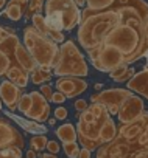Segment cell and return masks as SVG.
<instances>
[{"instance_id":"obj_17","label":"cell","mask_w":148,"mask_h":158,"mask_svg":"<svg viewBox=\"0 0 148 158\" xmlns=\"http://www.w3.org/2000/svg\"><path fill=\"white\" fill-rule=\"evenodd\" d=\"M19 37L16 36V33H10L7 39H3L2 42H0V51L5 53L10 59H11V65L16 64V59H14V53H16V48L19 45Z\"/></svg>"},{"instance_id":"obj_24","label":"cell","mask_w":148,"mask_h":158,"mask_svg":"<svg viewBox=\"0 0 148 158\" xmlns=\"http://www.w3.org/2000/svg\"><path fill=\"white\" fill-rule=\"evenodd\" d=\"M42 6H44V0H28V5H27V8H25L24 16H25L27 19H30L33 14L41 13Z\"/></svg>"},{"instance_id":"obj_8","label":"cell","mask_w":148,"mask_h":158,"mask_svg":"<svg viewBox=\"0 0 148 158\" xmlns=\"http://www.w3.org/2000/svg\"><path fill=\"white\" fill-rule=\"evenodd\" d=\"M87 54L91 57L92 65L98 71H103V73H109L111 70H114L119 65H123V64L126 65L125 56L122 54V51L114 47H109V45L101 44L100 47L91 50Z\"/></svg>"},{"instance_id":"obj_28","label":"cell","mask_w":148,"mask_h":158,"mask_svg":"<svg viewBox=\"0 0 148 158\" xmlns=\"http://www.w3.org/2000/svg\"><path fill=\"white\" fill-rule=\"evenodd\" d=\"M64 153L69 158H78V153H80L78 143L77 141H73V143H64Z\"/></svg>"},{"instance_id":"obj_12","label":"cell","mask_w":148,"mask_h":158,"mask_svg":"<svg viewBox=\"0 0 148 158\" xmlns=\"http://www.w3.org/2000/svg\"><path fill=\"white\" fill-rule=\"evenodd\" d=\"M8 147H24V136L22 133L11 124L8 119L0 118V150Z\"/></svg>"},{"instance_id":"obj_43","label":"cell","mask_w":148,"mask_h":158,"mask_svg":"<svg viewBox=\"0 0 148 158\" xmlns=\"http://www.w3.org/2000/svg\"><path fill=\"white\" fill-rule=\"evenodd\" d=\"M73 2H75L80 8H81V6H86V0H73Z\"/></svg>"},{"instance_id":"obj_10","label":"cell","mask_w":148,"mask_h":158,"mask_svg":"<svg viewBox=\"0 0 148 158\" xmlns=\"http://www.w3.org/2000/svg\"><path fill=\"white\" fill-rule=\"evenodd\" d=\"M143 112H145V106H143V101L140 99V96L139 95H131L120 106V109L117 112V116H119L120 124H129V123L136 121Z\"/></svg>"},{"instance_id":"obj_13","label":"cell","mask_w":148,"mask_h":158,"mask_svg":"<svg viewBox=\"0 0 148 158\" xmlns=\"http://www.w3.org/2000/svg\"><path fill=\"white\" fill-rule=\"evenodd\" d=\"M30 98H31V107L25 113V116L31 118V119H34L38 123H45L48 119V115H50V104H48V101L39 92H31Z\"/></svg>"},{"instance_id":"obj_31","label":"cell","mask_w":148,"mask_h":158,"mask_svg":"<svg viewBox=\"0 0 148 158\" xmlns=\"http://www.w3.org/2000/svg\"><path fill=\"white\" fill-rule=\"evenodd\" d=\"M30 107H31V98H30V95H22L20 99H19V102H17V110H20L25 115L30 110Z\"/></svg>"},{"instance_id":"obj_25","label":"cell","mask_w":148,"mask_h":158,"mask_svg":"<svg viewBox=\"0 0 148 158\" xmlns=\"http://www.w3.org/2000/svg\"><path fill=\"white\" fill-rule=\"evenodd\" d=\"M31 22H33V27L39 31V33H42V34H45L47 36V22H45V17L41 14V13H36V14H33L31 16Z\"/></svg>"},{"instance_id":"obj_33","label":"cell","mask_w":148,"mask_h":158,"mask_svg":"<svg viewBox=\"0 0 148 158\" xmlns=\"http://www.w3.org/2000/svg\"><path fill=\"white\" fill-rule=\"evenodd\" d=\"M48 102H52V95H53V89H52V85L50 84H44L42 87H41V92H39Z\"/></svg>"},{"instance_id":"obj_47","label":"cell","mask_w":148,"mask_h":158,"mask_svg":"<svg viewBox=\"0 0 148 158\" xmlns=\"http://www.w3.org/2000/svg\"><path fill=\"white\" fill-rule=\"evenodd\" d=\"M44 2H45V0H44Z\"/></svg>"},{"instance_id":"obj_14","label":"cell","mask_w":148,"mask_h":158,"mask_svg":"<svg viewBox=\"0 0 148 158\" xmlns=\"http://www.w3.org/2000/svg\"><path fill=\"white\" fill-rule=\"evenodd\" d=\"M22 95H24L22 93V89L17 87L14 82L8 81V79L0 82V99L3 101V104L11 112L17 110V102H19V99H20Z\"/></svg>"},{"instance_id":"obj_46","label":"cell","mask_w":148,"mask_h":158,"mask_svg":"<svg viewBox=\"0 0 148 158\" xmlns=\"http://www.w3.org/2000/svg\"><path fill=\"white\" fill-rule=\"evenodd\" d=\"M5 5H7V0H0V10H3Z\"/></svg>"},{"instance_id":"obj_42","label":"cell","mask_w":148,"mask_h":158,"mask_svg":"<svg viewBox=\"0 0 148 158\" xmlns=\"http://www.w3.org/2000/svg\"><path fill=\"white\" fill-rule=\"evenodd\" d=\"M27 158H38V153H36V150H33V149L27 150Z\"/></svg>"},{"instance_id":"obj_39","label":"cell","mask_w":148,"mask_h":158,"mask_svg":"<svg viewBox=\"0 0 148 158\" xmlns=\"http://www.w3.org/2000/svg\"><path fill=\"white\" fill-rule=\"evenodd\" d=\"M10 33H13V30H10V28H3V27H0V42H2L3 39H7Z\"/></svg>"},{"instance_id":"obj_1","label":"cell","mask_w":148,"mask_h":158,"mask_svg":"<svg viewBox=\"0 0 148 158\" xmlns=\"http://www.w3.org/2000/svg\"><path fill=\"white\" fill-rule=\"evenodd\" d=\"M112 8L119 11V23L108 33L103 45L114 47L125 56L126 65L134 64L148 53L145 23L148 22V3L143 0H115Z\"/></svg>"},{"instance_id":"obj_36","label":"cell","mask_w":148,"mask_h":158,"mask_svg":"<svg viewBox=\"0 0 148 158\" xmlns=\"http://www.w3.org/2000/svg\"><path fill=\"white\" fill-rule=\"evenodd\" d=\"M28 81H30V77H28V73H24L19 79H17V82H16V85L17 87H20V89H24V87H27L28 85Z\"/></svg>"},{"instance_id":"obj_30","label":"cell","mask_w":148,"mask_h":158,"mask_svg":"<svg viewBox=\"0 0 148 158\" xmlns=\"http://www.w3.org/2000/svg\"><path fill=\"white\" fill-rule=\"evenodd\" d=\"M48 27V25H47ZM47 37H50L53 42H56V44H62L64 42V34H62V31H59V30H56V28H52V27H48L47 28Z\"/></svg>"},{"instance_id":"obj_19","label":"cell","mask_w":148,"mask_h":158,"mask_svg":"<svg viewBox=\"0 0 148 158\" xmlns=\"http://www.w3.org/2000/svg\"><path fill=\"white\" fill-rule=\"evenodd\" d=\"M56 136L59 138V141L62 144L64 143H73V141H77V129L73 124L65 123V124H62L56 129Z\"/></svg>"},{"instance_id":"obj_38","label":"cell","mask_w":148,"mask_h":158,"mask_svg":"<svg viewBox=\"0 0 148 158\" xmlns=\"http://www.w3.org/2000/svg\"><path fill=\"white\" fill-rule=\"evenodd\" d=\"M65 118H67V109L58 107L55 110V119H65Z\"/></svg>"},{"instance_id":"obj_44","label":"cell","mask_w":148,"mask_h":158,"mask_svg":"<svg viewBox=\"0 0 148 158\" xmlns=\"http://www.w3.org/2000/svg\"><path fill=\"white\" fill-rule=\"evenodd\" d=\"M41 158H58V156L53 153H44V155H41Z\"/></svg>"},{"instance_id":"obj_15","label":"cell","mask_w":148,"mask_h":158,"mask_svg":"<svg viewBox=\"0 0 148 158\" xmlns=\"http://www.w3.org/2000/svg\"><path fill=\"white\" fill-rule=\"evenodd\" d=\"M126 89L148 99V68L134 73L132 77L126 81Z\"/></svg>"},{"instance_id":"obj_20","label":"cell","mask_w":148,"mask_h":158,"mask_svg":"<svg viewBox=\"0 0 148 158\" xmlns=\"http://www.w3.org/2000/svg\"><path fill=\"white\" fill-rule=\"evenodd\" d=\"M134 73H136L134 68H128V65L123 64V65H119L114 70H111L109 71V76H111V79H114L115 82H126L128 79L132 77Z\"/></svg>"},{"instance_id":"obj_16","label":"cell","mask_w":148,"mask_h":158,"mask_svg":"<svg viewBox=\"0 0 148 158\" xmlns=\"http://www.w3.org/2000/svg\"><path fill=\"white\" fill-rule=\"evenodd\" d=\"M14 59H16V64L24 70V71H27V73H31L38 65H36V62H34V59H33V56L30 54V51L24 47V45H17V48H16V53H14Z\"/></svg>"},{"instance_id":"obj_34","label":"cell","mask_w":148,"mask_h":158,"mask_svg":"<svg viewBox=\"0 0 148 158\" xmlns=\"http://www.w3.org/2000/svg\"><path fill=\"white\" fill-rule=\"evenodd\" d=\"M45 149L48 150V153H53V155H56L58 152H59V144L56 143V141H53V139H50V141H47V146H45Z\"/></svg>"},{"instance_id":"obj_9","label":"cell","mask_w":148,"mask_h":158,"mask_svg":"<svg viewBox=\"0 0 148 158\" xmlns=\"http://www.w3.org/2000/svg\"><path fill=\"white\" fill-rule=\"evenodd\" d=\"M131 95H132V92L128 89H108V90H103L97 95H92L91 101L103 104L109 115H117L123 101L126 98H129Z\"/></svg>"},{"instance_id":"obj_41","label":"cell","mask_w":148,"mask_h":158,"mask_svg":"<svg viewBox=\"0 0 148 158\" xmlns=\"http://www.w3.org/2000/svg\"><path fill=\"white\" fill-rule=\"evenodd\" d=\"M78 158H91V150L87 149H80V153H78Z\"/></svg>"},{"instance_id":"obj_29","label":"cell","mask_w":148,"mask_h":158,"mask_svg":"<svg viewBox=\"0 0 148 158\" xmlns=\"http://www.w3.org/2000/svg\"><path fill=\"white\" fill-rule=\"evenodd\" d=\"M0 158H22V149L19 147H8L0 150Z\"/></svg>"},{"instance_id":"obj_2","label":"cell","mask_w":148,"mask_h":158,"mask_svg":"<svg viewBox=\"0 0 148 158\" xmlns=\"http://www.w3.org/2000/svg\"><path fill=\"white\" fill-rule=\"evenodd\" d=\"M148 147V112L136 121L122 124L112 141L97 149V158H132L139 150Z\"/></svg>"},{"instance_id":"obj_27","label":"cell","mask_w":148,"mask_h":158,"mask_svg":"<svg viewBox=\"0 0 148 158\" xmlns=\"http://www.w3.org/2000/svg\"><path fill=\"white\" fill-rule=\"evenodd\" d=\"M47 141H48V139H47V136H45V135H34V136L31 138L30 144H31V149H33V150L41 152V150H44V149H45Z\"/></svg>"},{"instance_id":"obj_37","label":"cell","mask_w":148,"mask_h":158,"mask_svg":"<svg viewBox=\"0 0 148 158\" xmlns=\"http://www.w3.org/2000/svg\"><path fill=\"white\" fill-rule=\"evenodd\" d=\"M67 98L62 95V93H59V92H53V95H52V102H55V104H61V102H64Z\"/></svg>"},{"instance_id":"obj_32","label":"cell","mask_w":148,"mask_h":158,"mask_svg":"<svg viewBox=\"0 0 148 158\" xmlns=\"http://www.w3.org/2000/svg\"><path fill=\"white\" fill-rule=\"evenodd\" d=\"M10 67H11V59L5 53L0 51V76L7 74V71H8Z\"/></svg>"},{"instance_id":"obj_35","label":"cell","mask_w":148,"mask_h":158,"mask_svg":"<svg viewBox=\"0 0 148 158\" xmlns=\"http://www.w3.org/2000/svg\"><path fill=\"white\" fill-rule=\"evenodd\" d=\"M73 107H75V110H77V112H80V113H81V112H84V110L89 107V102H87L86 99H77V101H75V104H73Z\"/></svg>"},{"instance_id":"obj_22","label":"cell","mask_w":148,"mask_h":158,"mask_svg":"<svg viewBox=\"0 0 148 158\" xmlns=\"http://www.w3.org/2000/svg\"><path fill=\"white\" fill-rule=\"evenodd\" d=\"M115 0H86V6L83 10V13H98V11H105L109 6H112V3Z\"/></svg>"},{"instance_id":"obj_3","label":"cell","mask_w":148,"mask_h":158,"mask_svg":"<svg viewBox=\"0 0 148 158\" xmlns=\"http://www.w3.org/2000/svg\"><path fill=\"white\" fill-rule=\"evenodd\" d=\"M120 14L117 10L109 6L105 11L98 13H83L78 23V42L86 53L100 47L108 36V33L119 23Z\"/></svg>"},{"instance_id":"obj_40","label":"cell","mask_w":148,"mask_h":158,"mask_svg":"<svg viewBox=\"0 0 148 158\" xmlns=\"http://www.w3.org/2000/svg\"><path fill=\"white\" fill-rule=\"evenodd\" d=\"M132 158H148V147L146 149H142V150H139Z\"/></svg>"},{"instance_id":"obj_23","label":"cell","mask_w":148,"mask_h":158,"mask_svg":"<svg viewBox=\"0 0 148 158\" xmlns=\"http://www.w3.org/2000/svg\"><path fill=\"white\" fill-rule=\"evenodd\" d=\"M52 76H53V73H52L50 70L36 67V68L31 71V82H33V84H42V82L48 81Z\"/></svg>"},{"instance_id":"obj_7","label":"cell","mask_w":148,"mask_h":158,"mask_svg":"<svg viewBox=\"0 0 148 158\" xmlns=\"http://www.w3.org/2000/svg\"><path fill=\"white\" fill-rule=\"evenodd\" d=\"M53 76H77L84 77L89 73L87 64L73 40H65L59 47V59L52 70Z\"/></svg>"},{"instance_id":"obj_5","label":"cell","mask_w":148,"mask_h":158,"mask_svg":"<svg viewBox=\"0 0 148 158\" xmlns=\"http://www.w3.org/2000/svg\"><path fill=\"white\" fill-rule=\"evenodd\" d=\"M24 47L30 51L38 67L53 70L59 59V47L45 34L39 33L33 25L24 30Z\"/></svg>"},{"instance_id":"obj_45","label":"cell","mask_w":148,"mask_h":158,"mask_svg":"<svg viewBox=\"0 0 148 158\" xmlns=\"http://www.w3.org/2000/svg\"><path fill=\"white\" fill-rule=\"evenodd\" d=\"M17 3H20L24 8H27V5H28V0H16Z\"/></svg>"},{"instance_id":"obj_21","label":"cell","mask_w":148,"mask_h":158,"mask_svg":"<svg viewBox=\"0 0 148 158\" xmlns=\"http://www.w3.org/2000/svg\"><path fill=\"white\" fill-rule=\"evenodd\" d=\"M24 13H25V8H24L20 3H17L16 0H10L8 6L5 8V16H7L10 20H13V22L20 20L22 16H24Z\"/></svg>"},{"instance_id":"obj_11","label":"cell","mask_w":148,"mask_h":158,"mask_svg":"<svg viewBox=\"0 0 148 158\" xmlns=\"http://www.w3.org/2000/svg\"><path fill=\"white\" fill-rule=\"evenodd\" d=\"M55 87L56 92L62 93L67 99H72L81 95L87 89V82L83 77H77V76H61L58 77Z\"/></svg>"},{"instance_id":"obj_18","label":"cell","mask_w":148,"mask_h":158,"mask_svg":"<svg viewBox=\"0 0 148 158\" xmlns=\"http://www.w3.org/2000/svg\"><path fill=\"white\" fill-rule=\"evenodd\" d=\"M115 135H117V126H115L114 119L109 118V119L103 124V127H101V130H100V133H98L100 146H103V144L112 141V139L115 138Z\"/></svg>"},{"instance_id":"obj_26","label":"cell","mask_w":148,"mask_h":158,"mask_svg":"<svg viewBox=\"0 0 148 158\" xmlns=\"http://www.w3.org/2000/svg\"><path fill=\"white\" fill-rule=\"evenodd\" d=\"M24 73H27V71H24L17 64H13V65L8 68V71H7V74H5V76L8 77V81H11V82H14V84H16V82H17V79H19Z\"/></svg>"},{"instance_id":"obj_6","label":"cell","mask_w":148,"mask_h":158,"mask_svg":"<svg viewBox=\"0 0 148 158\" xmlns=\"http://www.w3.org/2000/svg\"><path fill=\"white\" fill-rule=\"evenodd\" d=\"M45 22L59 31L73 30L81 19V10L73 0H45Z\"/></svg>"},{"instance_id":"obj_4","label":"cell","mask_w":148,"mask_h":158,"mask_svg":"<svg viewBox=\"0 0 148 158\" xmlns=\"http://www.w3.org/2000/svg\"><path fill=\"white\" fill-rule=\"evenodd\" d=\"M109 118L111 115L108 113L106 107L98 102H92L84 112L80 113L77 124V138L84 149L92 152L100 147L98 133Z\"/></svg>"}]
</instances>
